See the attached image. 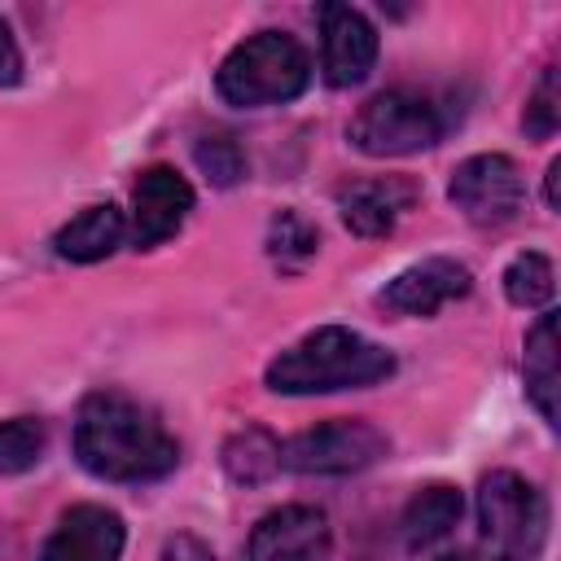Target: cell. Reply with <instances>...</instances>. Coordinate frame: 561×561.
<instances>
[{
	"instance_id": "cell-4",
	"label": "cell",
	"mask_w": 561,
	"mask_h": 561,
	"mask_svg": "<svg viewBox=\"0 0 561 561\" xmlns=\"http://www.w3.org/2000/svg\"><path fill=\"white\" fill-rule=\"evenodd\" d=\"M478 543L486 561H539L548 543V500L513 469L478 482Z\"/></svg>"
},
{
	"instance_id": "cell-7",
	"label": "cell",
	"mask_w": 561,
	"mask_h": 561,
	"mask_svg": "<svg viewBox=\"0 0 561 561\" xmlns=\"http://www.w3.org/2000/svg\"><path fill=\"white\" fill-rule=\"evenodd\" d=\"M447 197H451V206L469 224L504 228V224L517 219V210L526 202V180H522L513 158H504V153H473V158H465L451 171Z\"/></svg>"
},
{
	"instance_id": "cell-5",
	"label": "cell",
	"mask_w": 561,
	"mask_h": 561,
	"mask_svg": "<svg viewBox=\"0 0 561 561\" xmlns=\"http://www.w3.org/2000/svg\"><path fill=\"white\" fill-rule=\"evenodd\" d=\"M447 131L438 105L421 92H408V88H390V92H377L368 96L346 136L359 153L368 158H403V153H421L430 145H438Z\"/></svg>"
},
{
	"instance_id": "cell-18",
	"label": "cell",
	"mask_w": 561,
	"mask_h": 561,
	"mask_svg": "<svg viewBox=\"0 0 561 561\" xmlns=\"http://www.w3.org/2000/svg\"><path fill=\"white\" fill-rule=\"evenodd\" d=\"M320 250V232L316 224L302 215V210H276L272 224H267V254L285 267V272H298L311 254Z\"/></svg>"
},
{
	"instance_id": "cell-23",
	"label": "cell",
	"mask_w": 561,
	"mask_h": 561,
	"mask_svg": "<svg viewBox=\"0 0 561 561\" xmlns=\"http://www.w3.org/2000/svg\"><path fill=\"white\" fill-rule=\"evenodd\" d=\"M158 561H215V552H210V543H202L197 535L180 530V535H171V539L162 543Z\"/></svg>"
},
{
	"instance_id": "cell-13",
	"label": "cell",
	"mask_w": 561,
	"mask_h": 561,
	"mask_svg": "<svg viewBox=\"0 0 561 561\" xmlns=\"http://www.w3.org/2000/svg\"><path fill=\"white\" fill-rule=\"evenodd\" d=\"M421 197V188L408 175H377V180H351L337 188V210L342 224L355 237H386L394 232L399 215L412 210V202Z\"/></svg>"
},
{
	"instance_id": "cell-22",
	"label": "cell",
	"mask_w": 561,
	"mask_h": 561,
	"mask_svg": "<svg viewBox=\"0 0 561 561\" xmlns=\"http://www.w3.org/2000/svg\"><path fill=\"white\" fill-rule=\"evenodd\" d=\"M561 123V96H557V70H543V79L535 83L530 101H526V114H522V127L530 140H548Z\"/></svg>"
},
{
	"instance_id": "cell-8",
	"label": "cell",
	"mask_w": 561,
	"mask_h": 561,
	"mask_svg": "<svg viewBox=\"0 0 561 561\" xmlns=\"http://www.w3.org/2000/svg\"><path fill=\"white\" fill-rule=\"evenodd\" d=\"M377 66V31L351 4L320 9V70L329 88H355Z\"/></svg>"
},
{
	"instance_id": "cell-2",
	"label": "cell",
	"mask_w": 561,
	"mask_h": 561,
	"mask_svg": "<svg viewBox=\"0 0 561 561\" xmlns=\"http://www.w3.org/2000/svg\"><path fill=\"white\" fill-rule=\"evenodd\" d=\"M390 373H394V355L386 346L368 342L346 324H324L302 342L285 346L267 364L263 381L276 394H333V390L377 386Z\"/></svg>"
},
{
	"instance_id": "cell-15",
	"label": "cell",
	"mask_w": 561,
	"mask_h": 561,
	"mask_svg": "<svg viewBox=\"0 0 561 561\" xmlns=\"http://www.w3.org/2000/svg\"><path fill=\"white\" fill-rule=\"evenodd\" d=\"M127 237V224H123V210L118 206H88L79 210L70 224L57 228L53 237V250L70 263H96V259H110Z\"/></svg>"
},
{
	"instance_id": "cell-10",
	"label": "cell",
	"mask_w": 561,
	"mask_h": 561,
	"mask_svg": "<svg viewBox=\"0 0 561 561\" xmlns=\"http://www.w3.org/2000/svg\"><path fill=\"white\" fill-rule=\"evenodd\" d=\"M188 210H193V188L180 171H171V167L140 171V180L131 188V245L136 250L162 245L167 237L180 232Z\"/></svg>"
},
{
	"instance_id": "cell-9",
	"label": "cell",
	"mask_w": 561,
	"mask_h": 561,
	"mask_svg": "<svg viewBox=\"0 0 561 561\" xmlns=\"http://www.w3.org/2000/svg\"><path fill=\"white\" fill-rule=\"evenodd\" d=\"M329 548L333 535L324 513L311 504H285L250 530L245 561H329Z\"/></svg>"
},
{
	"instance_id": "cell-14",
	"label": "cell",
	"mask_w": 561,
	"mask_h": 561,
	"mask_svg": "<svg viewBox=\"0 0 561 561\" xmlns=\"http://www.w3.org/2000/svg\"><path fill=\"white\" fill-rule=\"evenodd\" d=\"M460 491L451 482H425L412 491L403 517H399V530H403V548L408 552H421V548H434L438 539L451 535V526L460 522Z\"/></svg>"
},
{
	"instance_id": "cell-19",
	"label": "cell",
	"mask_w": 561,
	"mask_h": 561,
	"mask_svg": "<svg viewBox=\"0 0 561 561\" xmlns=\"http://www.w3.org/2000/svg\"><path fill=\"white\" fill-rule=\"evenodd\" d=\"M552 289H557V276H552V263L539 250H526L504 267V294H508L513 307H526V311L548 307Z\"/></svg>"
},
{
	"instance_id": "cell-16",
	"label": "cell",
	"mask_w": 561,
	"mask_h": 561,
	"mask_svg": "<svg viewBox=\"0 0 561 561\" xmlns=\"http://www.w3.org/2000/svg\"><path fill=\"white\" fill-rule=\"evenodd\" d=\"M522 373H526V399L557 430V386H561V373H557V311H543L535 320V329L526 333Z\"/></svg>"
},
{
	"instance_id": "cell-6",
	"label": "cell",
	"mask_w": 561,
	"mask_h": 561,
	"mask_svg": "<svg viewBox=\"0 0 561 561\" xmlns=\"http://www.w3.org/2000/svg\"><path fill=\"white\" fill-rule=\"evenodd\" d=\"M390 451V438L359 421V416H337V421H320L302 434H294L280 447V465L294 473H316V478H342V473H359L368 465H377Z\"/></svg>"
},
{
	"instance_id": "cell-20",
	"label": "cell",
	"mask_w": 561,
	"mask_h": 561,
	"mask_svg": "<svg viewBox=\"0 0 561 561\" xmlns=\"http://www.w3.org/2000/svg\"><path fill=\"white\" fill-rule=\"evenodd\" d=\"M48 447V430L39 416H9L0 421V473H26L39 465Z\"/></svg>"
},
{
	"instance_id": "cell-21",
	"label": "cell",
	"mask_w": 561,
	"mask_h": 561,
	"mask_svg": "<svg viewBox=\"0 0 561 561\" xmlns=\"http://www.w3.org/2000/svg\"><path fill=\"white\" fill-rule=\"evenodd\" d=\"M193 158H197L202 175H206L210 184H219V188H232V184L245 175V153H241V145H237L228 131L202 136V140L193 145Z\"/></svg>"
},
{
	"instance_id": "cell-3",
	"label": "cell",
	"mask_w": 561,
	"mask_h": 561,
	"mask_svg": "<svg viewBox=\"0 0 561 561\" xmlns=\"http://www.w3.org/2000/svg\"><path fill=\"white\" fill-rule=\"evenodd\" d=\"M311 83V57L307 48L285 31H259L245 35L215 70V92L237 110H263L285 105Z\"/></svg>"
},
{
	"instance_id": "cell-26",
	"label": "cell",
	"mask_w": 561,
	"mask_h": 561,
	"mask_svg": "<svg viewBox=\"0 0 561 561\" xmlns=\"http://www.w3.org/2000/svg\"><path fill=\"white\" fill-rule=\"evenodd\" d=\"M438 561H465V557H438Z\"/></svg>"
},
{
	"instance_id": "cell-25",
	"label": "cell",
	"mask_w": 561,
	"mask_h": 561,
	"mask_svg": "<svg viewBox=\"0 0 561 561\" xmlns=\"http://www.w3.org/2000/svg\"><path fill=\"white\" fill-rule=\"evenodd\" d=\"M557 175H561V158H552V162H548V175H543V184H548L543 197H548L552 210H557Z\"/></svg>"
},
{
	"instance_id": "cell-17",
	"label": "cell",
	"mask_w": 561,
	"mask_h": 561,
	"mask_svg": "<svg viewBox=\"0 0 561 561\" xmlns=\"http://www.w3.org/2000/svg\"><path fill=\"white\" fill-rule=\"evenodd\" d=\"M224 469L241 486H259L280 469V443L263 425H245L224 443Z\"/></svg>"
},
{
	"instance_id": "cell-11",
	"label": "cell",
	"mask_w": 561,
	"mask_h": 561,
	"mask_svg": "<svg viewBox=\"0 0 561 561\" xmlns=\"http://www.w3.org/2000/svg\"><path fill=\"white\" fill-rule=\"evenodd\" d=\"M127 543V526L105 504H75L61 513L53 535L44 539L39 561H118Z\"/></svg>"
},
{
	"instance_id": "cell-12",
	"label": "cell",
	"mask_w": 561,
	"mask_h": 561,
	"mask_svg": "<svg viewBox=\"0 0 561 561\" xmlns=\"http://www.w3.org/2000/svg\"><path fill=\"white\" fill-rule=\"evenodd\" d=\"M469 267L456 259H421L412 267H403L381 294L377 302L399 311V316H434L438 307L456 302L469 294Z\"/></svg>"
},
{
	"instance_id": "cell-24",
	"label": "cell",
	"mask_w": 561,
	"mask_h": 561,
	"mask_svg": "<svg viewBox=\"0 0 561 561\" xmlns=\"http://www.w3.org/2000/svg\"><path fill=\"white\" fill-rule=\"evenodd\" d=\"M22 79V53H18V39L9 31V22L0 18V88H13Z\"/></svg>"
},
{
	"instance_id": "cell-1",
	"label": "cell",
	"mask_w": 561,
	"mask_h": 561,
	"mask_svg": "<svg viewBox=\"0 0 561 561\" xmlns=\"http://www.w3.org/2000/svg\"><path fill=\"white\" fill-rule=\"evenodd\" d=\"M75 456L101 482H153L180 465V443L140 399L96 390L79 403Z\"/></svg>"
}]
</instances>
